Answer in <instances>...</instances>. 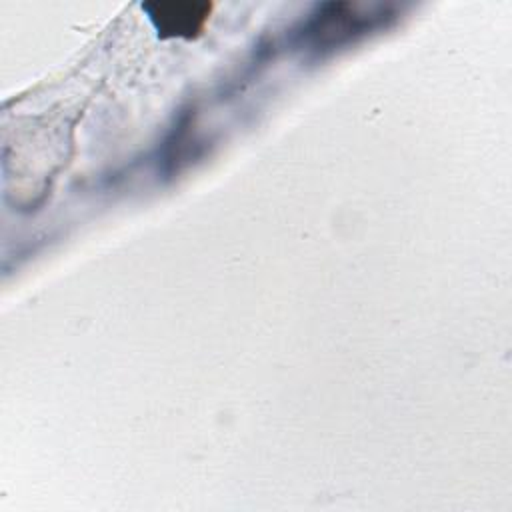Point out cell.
<instances>
[{"instance_id": "cell-1", "label": "cell", "mask_w": 512, "mask_h": 512, "mask_svg": "<svg viewBox=\"0 0 512 512\" xmlns=\"http://www.w3.org/2000/svg\"><path fill=\"white\" fill-rule=\"evenodd\" d=\"M154 28L162 38H196L208 18L212 4L206 2H152L146 4Z\"/></svg>"}]
</instances>
